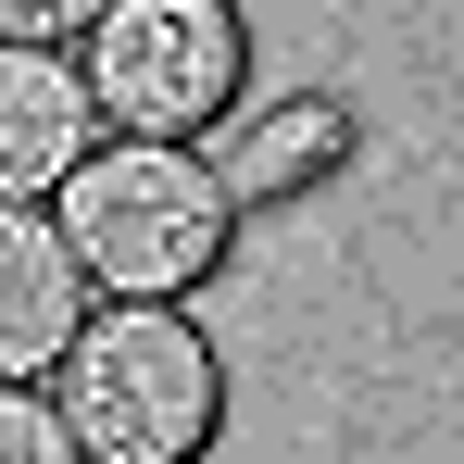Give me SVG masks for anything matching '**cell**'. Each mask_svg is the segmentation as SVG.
Returning <instances> with one entry per match:
<instances>
[{
    "label": "cell",
    "mask_w": 464,
    "mask_h": 464,
    "mask_svg": "<svg viewBox=\"0 0 464 464\" xmlns=\"http://www.w3.org/2000/svg\"><path fill=\"white\" fill-rule=\"evenodd\" d=\"M38 401L63 414L76 464H201L227 440V352L188 302H88Z\"/></svg>",
    "instance_id": "cell-1"
},
{
    "label": "cell",
    "mask_w": 464,
    "mask_h": 464,
    "mask_svg": "<svg viewBox=\"0 0 464 464\" xmlns=\"http://www.w3.org/2000/svg\"><path fill=\"white\" fill-rule=\"evenodd\" d=\"M38 214L63 238V264L88 276V302H188L238 251V214L201 176V151H151V139H101Z\"/></svg>",
    "instance_id": "cell-2"
},
{
    "label": "cell",
    "mask_w": 464,
    "mask_h": 464,
    "mask_svg": "<svg viewBox=\"0 0 464 464\" xmlns=\"http://www.w3.org/2000/svg\"><path fill=\"white\" fill-rule=\"evenodd\" d=\"M76 88L101 139L201 151L251 101V25H238V0H101V25L76 38Z\"/></svg>",
    "instance_id": "cell-3"
},
{
    "label": "cell",
    "mask_w": 464,
    "mask_h": 464,
    "mask_svg": "<svg viewBox=\"0 0 464 464\" xmlns=\"http://www.w3.org/2000/svg\"><path fill=\"white\" fill-rule=\"evenodd\" d=\"M352 151H364L352 101H326V88H276V101H238L227 126L201 139V176L227 188V214H276V201L339 188Z\"/></svg>",
    "instance_id": "cell-4"
},
{
    "label": "cell",
    "mask_w": 464,
    "mask_h": 464,
    "mask_svg": "<svg viewBox=\"0 0 464 464\" xmlns=\"http://www.w3.org/2000/svg\"><path fill=\"white\" fill-rule=\"evenodd\" d=\"M101 151V113L76 88V51H13L0 38V201H51Z\"/></svg>",
    "instance_id": "cell-5"
},
{
    "label": "cell",
    "mask_w": 464,
    "mask_h": 464,
    "mask_svg": "<svg viewBox=\"0 0 464 464\" xmlns=\"http://www.w3.org/2000/svg\"><path fill=\"white\" fill-rule=\"evenodd\" d=\"M88 326V276L63 264V238L38 201H0V389H51L63 339Z\"/></svg>",
    "instance_id": "cell-6"
},
{
    "label": "cell",
    "mask_w": 464,
    "mask_h": 464,
    "mask_svg": "<svg viewBox=\"0 0 464 464\" xmlns=\"http://www.w3.org/2000/svg\"><path fill=\"white\" fill-rule=\"evenodd\" d=\"M0 464H76L63 414H51L38 389H0Z\"/></svg>",
    "instance_id": "cell-7"
},
{
    "label": "cell",
    "mask_w": 464,
    "mask_h": 464,
    "mask_svg": "<svg viewBox=\"0 0 464 464\" xmlns=\"http://www.w3.org/2000/svg\"><path fill=\"white\" fill-rule=\"evenodd\" d=\"M88 25H101V0H0V38L13 51H76Z\"/></svg>",
    "instance_id": "cell-8"
}]
</instances>
